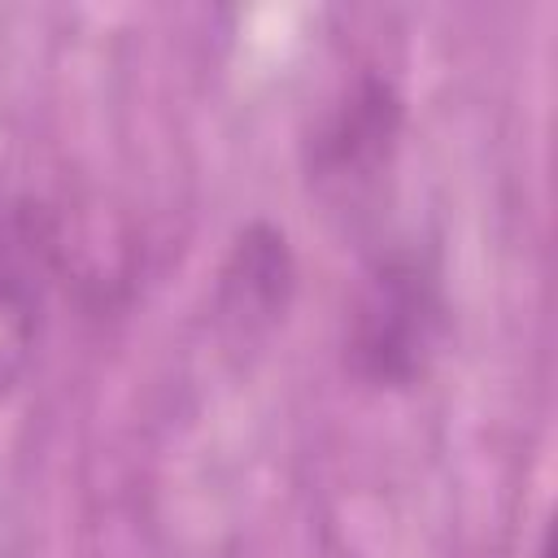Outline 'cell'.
<instances>
[{
    "label": "cell",
    "instance_id": "cell-1",
    "mask_svg": "<svg viewBox=\"0 0 558 558\" xmlns=\"http://www.w3.org/2000/svg\"><path fill=\"white\" fill-rule=\"evenodd\" d=\"M445 340V288L432 253L397 244L379 253L349 301L344 362L371 388L418 384Z\"/></svg>",
    "mask_w": 558,
    "mask_h": 558
},
{
    "label": "cell",
    "instance_id": "cell-2",
    "mask_svg": "<svg viewBox=\"0 0 558 558\" xmlns=\"http://www.w3.org/2000/svg\"><path fill=\"white\" fill-rule=\"evenodd\" d=\"M61 231L39 196L0 201V401H9L44 344Z\"/></svg>",
    "mask_w": 558,
    "mask_h": 558
},
{
    "label": "cell",
    "instance_id": "cell-3",
    "mask_svg": "<svg viewBox=\"0 0 558 558\" xmlns=\"http://www.w3.org/2000/svg\"><path fill=\"white\" fill-rule=\"evenodd\" d=\"M397 140H401L397 87L379 74H362L314 135L310 148L314 187L340 209L362 205L388 174L397 157Z\"/></svg>",
    "mask_w": 558,
    "mask_h": 558
},
{
    "label": "cell",
    "instance_id": "cell-4",
    "mask_svg": "<svg viewBox=\"0 0 558 558\" xmlns=\"http://www.w3.org/2000/svg\"><path fill=\"white\" fill-rule=\"evenodd\" d=\"M296 296V257L275 222H248L235 231L218 283H214V327L227 349H262L288 318Z\"/></svg>",
    "mask_w": 558,
    "mask_h": 558
}]
</instances>
